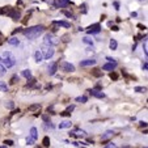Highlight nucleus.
<instances>
[{"instance_id": "nucleus-4", "label": "nucleus", "mask_w": 148, "mask_h": 148, "mask_svg": "<svg viewBox=\"0 0 148 148\" xmlns=\"http://www.w3.org/2000/svg\"><path fill=\"white\" fill-rule=\"evenodd\" d=\"M59 43V40L55 37L54 34H46L43 38V45H47V46H57Z\"/></svg>"}, {"instance_id": "nucleus-5", "label": "nucleus", "mask_w": 148, "mask_h": 148, "mask_svg": "<svg viewBox=\"0 0 148 148\" xmlns=\"http://www.w3.org/2000/svg\"><path fill=\"white\" fill-rule=\"evenodd\" d=\"M58 66H60L63 72H74L75 71V66L71 63H67V62H62V63H58Z\"/></svg>"}, {"instance_id": "nucleus-37", "label": "nucleus", "mask_w": 148, "mask_h": 148, "mask_svg": "<svg viewBox=\"0 0 148 148\" xmlns=\"http://www.w3.org/2000/svg\"><path fill=\"white\" fill-rule=\"evenodd\" d=\"M109 76H110V79H113V80H117V79H118V75H117L115 72H111Z\"/></svg>"}, {"instance_id": "nucleus-34", "label": "nucleus", "mask_w": 148, "mask_h": 148, "mask_svg": "<svg viewBox=\"0 0 148 148\" xmlns=\"http://www.w3.org/2000/svg\"><path fill=\"white\" fill-rule=\"evenodd\" d=\"M80 11H81V13H84V15H85V13L88 12V11H86V4H81V5H80Z\"/></svg>"}, {"instance_id": "nucleus-42", "label": "nucleus", "mask_w": 148, "mask_h": 148, "mask_svg": "<svg viewBox=\"0 0 148 148\" xmlns=\"http://www.w3.org/2000/svg\"><path fill=\"white\" fill-rule=\"evenodd\" d=\"M74 109H75V105H69L68 108H67V111H69V113H71V111L74 110Z\"/></svg>"}, {"instance_id": "nucleus-17", "label": "nucleus", "mask_w": 148, "mask_h": 148, "mask_svg": "<svg viewBox=\"0 0 148 148\" xmlns=\"http://www.w3.org/2000/svg\"><path fill=\"white\" fill-rule=\"evenodd\" d=\"M54 24L55 25H59V26H63V28H71V24L69 22H67V21H54Z\"/></svg>"}, {"instance_id": "nucleus-33", "label": "nucleus", "mask_w": 148, "mask_h": 148, "mask_svg": "<svg viewBox=\"0 0 148 148\" xmlns=\"http://www.w3.org/2000/svg\"><path fill=\"white\" fill-rule=\"evenodd\" d=\"M17 80H18V76H17V75H13L12 79H11V84H16V83H17Z\"/></svg>"}, {"instance_id": "nucleus-8", "label": "nucleus", "mask_w": 148, "mask_h": 148, "mask_svg": "<svg viewBox=\"0 0 148 148\" xmlns=\"http://www.w3.org/2000/svg\"><path fill=\"white\" fill-rule=\"evenodd\" d=\"M89 94L93 97H96V98H105V93H102V91H100L98 88L96 89H91V91H88Z\"/></svg>"}, {"instance_id": "nucleus-39", "label": "nucleus", "mask_w": 148, "mask_h": 148, "mask_svg": "<svg viewBox=\"0 0 148 148\" xmlns=\"http://www.w3.org/2000/svg\"><path fill=\"white\" fill-rule=\"evenodd\" d=\"M4 144H7V146H13L15 143H13V140H5Z\"/></svg>"}, {"instance_id": "nucleus-27", "label": "nucleus", "mask_w": 148, "mask_h": 148, "mask_svg": "<svg viewBox=\"0 0 148 148\" xmlns=\"http://www.w3.org/2000/svg\"><path fill=\"white\" fill-rule=\"evenodd\" d=\"M8 11H9V7H3V8H0V15H5V13H8Z\"/></svg>"}, {"instance_id": "nucleus-47", "label": "nucleus", "mask_w": 148, "mask_h": 148, "mask_svg": "<svg viewBox=\"0 0 148 148\" xmlns=\"http://www.w3.org/2000/svg\"><path fill=\"white\" fill-rule=\"evenodd\" d=\"M111 30H114V32H118L119 28H118V26H113V29H111Z\"/></svg>"}, {"instance_id": "nucleus-40", "label": "nucleus", "mask_w": 148, "mask_h": 148, "mask_svg": "<svg viewBox=\"0 0 148 148\" xmlns=\"http://www.w3.org/2000/svg\"><path fill=\"white\" fill-rule=\"evenodd\" d=\"M42 119L45 122H50V117L49 115H42Z\"/></svg>"}, {"instance_id": "nucleus-38", "label": "nucleus", "mask_w": 148, "mask_h": 148, "mask_svg": "<svg viewBox=\"0 0 148 148\" xmlns=\"http://www.w3.org/2000/svg\"><path fill=\"white\" fill-rule=\"evenodd\" d=\"M105 147H106V148H111V147H113V148H115L117 146H115V144H114V143H111V142H110V143H108Z\"/></svg>"}, {"instance_id": "nucleus-50", "label": "nucleus", "mask_w": 148, "mask_h": 148, "mask_svg": "<svg viewBox=\"0 0 148 148\" xmlns=\"http://www.w3.org/2000/svg\"><path fill=\"white\" fill-rule=\"evenodd\" d=\"M0 63H1V57H0Z\"/></svg>"}, {"instance_id": "nucleus-49", "label": "nucleus", "mask_w": 148, "mask_h": 148, "mask_svg": "<svg viewBox=\"0 0 148 148\" xmlns=\"http://www.w3.org/2000/svg\"><path fill=\"white\" fill-rule=\"evenodd\" d=\"M136 16H138V13H136V12H132V13H131V17H136Z\"/></svg>"}, {"instance_id": "nucleus-35", "label": "nucleus", "mask_w": 148, "mask_h": 148, "mask_svg": "<svg viewBox=\"0 0 148 148\" xmlns=\"http://www.w3.org/2000/svg\"><path fill=\"white\" fill-rule=\"evenodd\" d=\"M63 13H64V15H66V16H67V17H68V18H75V16L72 15L71 12H67V11H63Z\"/></svg>"}, {"instance_id": "nucleus-31", "label": "nucleus", "mask_w": 148, "mask_h": 148, "mask_svg": "<svg viewBox=\"0 0 148 148\" xmlns=\"http://www.w3.org/2000/svg\"><path fill=\"white\" fill-rule=\"evenodd\" d=\"M5 75V67L0 63V76H4Z\"/></svg>"}, {"instance_id": "nucleus-32", "label": "nucleus", "mask_w": 148, "mask_h": 148, "mask_svg": "<svg viewBox=\"0 0 148 148\" xmlns=\"http://www.w3.org/2000/svg\"><path fill=\"white\" fill-rule=\"evenodd\" d=\"M5 108H7V109H13V108H15V104H13L12 101H8L7 104H5Z\"/></svg>"}, {"instance_id": "nucleus-13", "label": "nucleus", "mask_w": 148, "mask_h": 148, "mask_svg": "<svg viewBox=\"0 0 148 148\" xmlns=\"http://www.w3.org/2000/svg\"><path fill=\"white\" fill-rule=\"evenodd\" d=\"M34 58H35V62H37V63H41L43 60L42 51H41V50H37V51H35V54H34Z\"/></svg>"}, {"instance_id": "nucleus-41", "label": "nucleus", "mask_w": 148, "mask_h": 148, "mask_svg": "<svg viewBox=\"0 0 148 148\" xmlns=\"http://www.w3.org/2000/svg\"><path fill=\"white\" fill-rule=\"evenodd\" d=\"M143 50H144V54L148 55V51H147V42H144V45H143Z\"/></svg>"}, {"instance_id": "nucleus-46", "label": "nucleus", "mask_w": 148, "mask_h": 148, "mask_svg": "<svg viewBox=\"0 0 148 148\" xmlns=\"http://www.w3.org/2000/svg\"><path fill=\"white\" fill-rule=\"evenodd\" d=\"M18 32H21V28H17V29H16L15 32H13V34H16V33H18Z\"/></svg>"}, {"instance_id": "nucleus-24", "label": "nucleus", "mask_w": 148, "mask_h": 148, "mask_svg": "<svg viewBox=\"0 0 148 148\" xmlns=\"http://www.w3.org/2000/svg\"><path fill=\"white\" fill-rule=\"evenodd\" d=\"M83 42L86 43V45H91V46H93V40H91L89 37H84V38H83Z\"/></svg>"}, {"instance_id": "nucleus-11", "label": "nucleus", "mask_w": 148, "mask_h": 148, "mask_svg": "<svg viewBox=\"0 0 148 148\" xmlns=\"http://www.w3.org/2000/svg\"><path fill=\"white\" fill-rule=\"evenodd\" d=\"M96 63H97V60L92 58V59L81 60V62H80V66H81V67H89V66H94V64H96Z\"/></svg>"}, {"instance_id": "nucleus-2", "label": "nucleus", "mask_w": 148, "mask_h": 148, "mask_svg": "<svg viewBox=\"0 0 148 148\" xmlns=\"http://www.w3.org/2000/svg\"><path fill=\"white\" fill-rule=\"evenodd\" d=\"M1 63H3V66H4L5 68H11V67H13L16 64V58L12 55V52L5 51L4 54H3Z\"/></svg>"}, {"instance_id": "nucleus-10", "label": "nucleus", "mask_w": 148, "mask_h": 148, "mask_svg": "<svg viewBox=\"0 0 148 148\" xmlns=\"http://www.w3.org/2000/svg\"><path fill=\"white\" fill-rule=\"evenodd\" d=\"M115 67H117V62H109V63L102 66V69H104V71H114Z\"/></svg>"}, {"instance_id": "nucleus-16", "label": "nucleus", "mask_w": 148, "mask_h": 148, "mask_svg": "<svg viewBox=\"0 0 148 148\" xmlns=\"http://www.w3.org/2000/svg\"><path fill=\"white\" fill-rule=\"evenodd\" d=\"M7 42L9 45H12V46H18V45H20V40L16 37H12V38H8Z\"/></svg>"}, {"instance_id": "nucleus-43", "label": "nucleus", "mask_w": 148, "mask_h": 148, "mask_svg": "<svg viewBox=\"0 0 148 148\" xmlns=\"http://www.w3.org/2000/svg\"><path fill=\"white\" fill-rule=\"evenodd\" d=\"M142 68H143V71H147V69H148V63L144 62V64H143V67H142Z\"/></svg>"}, {"instance_id": "nucleus-30", "label": "nucleus", "mask_w": 148, "mask_h": 148, "mask_svg": "<svg viewBox=\"0 0 148 148\" xmlns=\"http://www.w3.org/2000/svg\"><path fill=\"white\" fill-rule=\"evenodd\" d=\"M146 91H147V88H143V86H136L135 88V92H139V93H143Z\"/></svg>"}, {"instance_id": "nucleus-45", "label": "nucleus", "mask_w": 148, "mask_h": 148, "mask_svg": "<svg viewBox=\"0 0 148 148\" xmlns=\"http://www.w3.org/2000/svg\"><path fill=\"white\" fill-rule=\"evenodd\" d=\"M114 7H115V9H119V3L118 1H114Z\"/></svg>"}, {"instance_id": "nucleus-22", "label": "nucleus", "mask_w": 148, "mask_h": 148, "mask_svg": "<svg viewBox=\"0 0 148 148\" xmlns=\"http://www.w3.org/2000/svg\"><path fill=\"white\" fill-rule=\"evenodd\" d=\"M22 76H24L25 79H30V77H32V71H30V69H24V71H22Z\"/></svg>"}, {"instance_id": "nucleus-19", "label": "nucleus", "mask_w": 148, "mask_h": 148, "mask_svg": "<svg viewBox=\"0 0 148 148\" xmlns=\"http://www.w3.org/2000/svg\"><path fill=\"white\" fill-rule=\"evenodd\" d=\"M109 47H110V50H117V47H118V43H117V41H115V40H110Z\"/></svg>"}, {"instance_id": "nucleus-44", "label": "nucleus", "mask_w": 148, "mask_h": 148, "mask_svg": "<svg viewBox=\"0 0 148 148\" xmlns=\"http://www.w3.org/2000/svg\"><path fill=\"white\" fill-rule=\"evenodd\" d=\"M139 126H140V127H147V122H143V121L139 122Z\"/></svg>"}, {"instance_id": "nucleus-28", "label": "nucleus", "mask_w": 148, "mask_h": 148, "mask_svg": "<svg viewBox=\"0 0 148 148\" xmlns=\"http://www.w3.org/2000/svg\"><path fill=\"white\" fill-rule=\"evenodd\" d=\"M86 100H88V98H86L85 96H81V97H77L76 101L77 102H83V104H84V102H86Z\"/></svg>"}, {"instance_id": "nucleus-9", "label": "nucleus", "mask_w": 148, "mask_h": 148, "mask_svg": "<svg viewBox=\"0 0 148 148\" xmlns=\"http://www.w3.org/2000/svg\"><path fill=\"white\" fill-rule=\"evenodd\" d=\"M7 15H9V17H12L15 21H17L20 18V11L18 9H15V8H9Z\"/></svg>"}, {"instance_id": "nucleus-29", "label": "nucleus", "mask_w": 148, "mask_h": 148, "mask_svg": "<svg viewBox=\"0 0 148 148\" xmlns=\"http://www.w3.org/2000/svg\"><path fill=\"white\" fill-rule=\"evenodd\" d=\"M92 74L94 75V76H97V77H100V76H102V72L100 71V69H93V72Z\"/></svg>"}, {"instance_id": "nucleus-23", "label": "nucleus", "mask_w": 148, "mask_h": 148, "mask_svg": "<svg viewBox=\"0 0 148 148\" xmlns=\"http://www.w3.org/2000/svg\"><path fill=\"white\" fill-rule=\"evenodd\" d=\"M0 91L1 92H8V85L4 81H0Z\"/></svg>"}, {"instance_id": "nucleus-18", "label": "nucleus", "mask_w": 148, "mask_h": 148, "mask_svg": "<svg viewBox=\"0 0 148 148\" xmlns=\"http://www.w3.org/2000/svg\"><path fill=\"white\" fill-rule=\"evenodd\" d=\"M29 135L32 136L34 140H37V138H38V130L35 127H32V128H30V134H29Z\"/></svg>"}, {"instance_id": "nucleus-14", "label": "nucleus", "mask_w": 148, "mask_h": 148, "mask_svg": "<svg viewBox=\"0 0 148 148\" xmlns=\"http://www.w3.org/2000/svg\"><path fill=\"white\" fill-rule=\"evenodd\" d=\"M85 135V132L84 131H80V130H75V131H71L69 132V136H77V138H81V136H84Z\"/></svg>"}, {"instance_id": "nucleus-48", "label": "nucleus", "mask_w": 148, "mask_h": 148, "mask_svg": "<svg viewBox=\"0 0 148 148\" xmlns=\"http://www.w3.org/2000/svg\"><path fill=\"white\" fill-rule=\"evenodd\" d=\"M106 59H108V60H109V62H115V60H114V59H113V58H110V57H108V58H106Z\"/></svg>"}, {"instance_id": "nucleus-3", "label": "nucleus", "mask_w": 148, "mask_h": 148, "mask_svg": "<svg viewBox=\"0 0 148 148\" xmlns=\"http://www.w3.org/2000/svg\"><path fill=\"white\" fill-rule=\"evenodd\" d=\"M42 54H43V59H51L55 54V50L52 46H47V45H42Z\"/></svg>"}, {"instance_id": "nucleus-21", "label": "nucleus", "mask_w": 148, "mask_h": 148, "mask_svg": "<svg viewBox=\"0 0 148 148\" xmlns=\"http://www.w3.org/2000/svg\"><path fill=\"white\" fill-rule=\"evenodd\" d=\"M113 135H114V131H106L104 135H102V142L106 140V139H109L110 136H113Z\"/></svg>"}, {"instance_id": "nucleus-25", "label": "nucleus", "mask_w": 148, "mask_h": 148, "mask_svg": "<svg viewBox=\"0 0 148 148\" xmlns=\"http://www.w3.org/2000/svg\"><path fill=\"white\" fill-rule=\"evenodd\" d=\"M42 144L45 147H50V138H49V136H45V138H43Z\"/></svg>"}, {"instance_id": "nucleus-20", "label": "nucleus", "mask_w": 148, "mask_h": 148, "mask_svg": "<svg viewBox=\"0 0 148 148\" xmlns=\"http://www.w3.org/2000/svg\"><path fill=\"white\" fill-rule=\"evenodd\" d=\"M40 109H41L40 104H33V105L29 106V111H37V110H40Z\"/></svg>"}, {"instance_id": "nucleus-15", "label": "nucleus", "mask_w": 148, "mask_h": 148, "mask_svg": "<svg viewBox=\"0 0 148 148\" xmlns=\"http://www.w3.org/2000/svg\"><path fill=\"white\" fill-rule=\"evenodd\" d=\"M72 126V122L71 121H63V122H60L59 123V127L60 130H63V128H68V127H71Z\"/></svg>"}, {"instance_id": "nucleus-12", "label": "nucleus", "mask_w": 148, "mask_h": 148, "mask_svg": "<svg viewBox=\"0 0 148 148\" xmlns=\"http://www.w3.org/2000/svg\"><path fill=\"white\" fill-rule=\"evenodd\" d=\"M57 71H58V63L57 62L51 63L49 66V75L50 76H54V75L57 74Z\"/></svg>"}, {"instance_id": "nucleus-1", "label": "nucleus", "mask_w": 148, "mask_h": 148, "mask_svg": "<svg viewBox=\"0 0 148 148\" xmlns=\"http://www.w3.org/2000/svg\"><path fill=\"white\" fill-rule=\"evenodd\" d=\"M43 32H45L43 25H37V26H32V28L25 29L24 30V35L28 38V40H35V38H38Z\"/></svg>"}, {"instance_id": "nucleus-36", "label": "nucleus", "mask_w": 148, "mask_h": 148, "mask_svg": "<svg viewBox=\"0 0 148 148\" xmlns=\"http://www.w3.org/2000/svg\"><path fill=\"white\" fill-rule=\"evenodd\" d=\"M60 115H62V117H71V113H69V111H67V110H64V111L60 113Z\"/></svg>"}, {"instance_id": "nucleus-7", "label": "nucleus", "mask_w": 148, "mask_h": 148, "mask_svg": "<svg viewBox=\"0 0 148 148\" xmlns=\"http://www.w3.org/2000/svg\"><path fill=\"white\" fill-rule=\"evenodd\" d=\"M69 4H71L69 0H55V1H52V5H54L55 8H66V7H68Z\"/></svg>"}, {"instance_id": "nucleus-26", "label": "nucleus", "mask_w": 148, "mask_h": 148, "mask_svg": "<svg viewBox=\"0 0 148 148\" xmlns=\"http://www.w3.org/2000/svg\"><path fill=\"white\" fill-rule=\"evenodd\" d=\"M34 142H35V140H34V139H33L30 135L26 138V144H28V146H33V144H34Z\"/></svg>"}, {"instance_id": "nucleus-6", "label": "nucleus", "mask_w": 148, "mask_h": 148, "mask_svg": "<svg viewBox=\"0 0 148 148\" xmlns=\"http://www.w3.org/2000/svg\"><path fill=\"white\" fill-rule=\"evenodd\" d=\"M100 32H101V25H100V24L91 25V26L88 28V30H86V33H88V34H98Z\"/></svg>"}]
</instances>
